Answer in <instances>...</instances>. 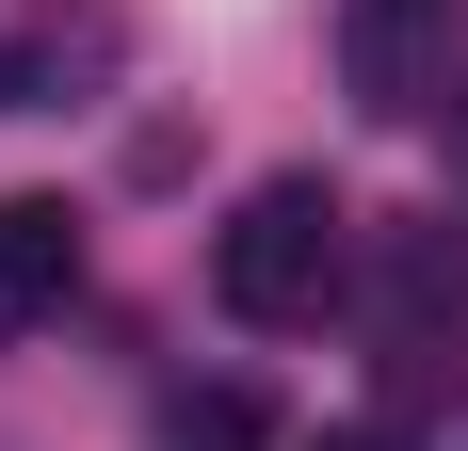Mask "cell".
Instances as JSON below:
<instances>
[{"mask_svg": "<svg viewBox=\"0 0 468 451\" xmlns=\"http://www.w3.org/2000/svg\"><path fill=\"white\" fill-rule=\"evenodd\" d=\"M339 274H356V210H339L324 178H259L227 226H210V290H227V322H324Z\"/></svg>", "mask_w": 468, "mask_h": 451, "instance_id": "1", "label": "cell"}, {"mask_svg": "<svg viewBox=\"0 0 468 451\" xmlns=\"http://www.w3.org/2000/svg\"><path fill=\"white\" fill-rule=\"evenodd\" d=\"M339 97L356 113H436L452 97V0H339Z\"/></svg>", "mask_w": 468, "mask_h": 451, "instance_id": "2", "label": "cell"}, {"mask_svg": "<svg viewBox=\"0 0 468 451\" xmlns=\"http://www.w3.org/2000/svg\"><path fill=\"white\" fill-rule=\"evenodd\" d=\"M468 339V226H388V371H436Z\"/></svg>", "mask_w": 468, "mask_h": 451, "instance_id": "3", "label": "cell"}, {"mask_svg": "<svg viewBox=\"0 0 468 451\" xmlns=\"http://www.w3.org/2000/svg\"><path fill=\"white\" fill-rule=\"evenodd\" d=\"M65 290H81V210L65 194H0V339L65 322Z\"/></svg>", "mask_w": 468, "mask_h": 451, "instance_id": "4", "label": "cell"}, {"mask_svg": "<svg viewBox=\"0 0 468 451\" xmlns=\"http://www.w3.org/2000/svg\"><path fill=\"white\" fill-rule=\"evenodd\" d=\"M162 435H178V451H242V435H259V404H242V387H178Z\"/></svg>", "mask_w": 468, "mask_h": 451, "instance_id": "5", "label": "cell"}, {"mask_svg": "<svg viewBox=\"0 0 468 451\" xmlns=\"http://www.w3.org/2000/svg\"><path fill=\"white\" fill-rule=\"evenodd\" d=\"M324 451H404V435H372V419H339V435H324Z\"/></svg>", "mask_w": 468, "mask_h": 451, "instance_id": "6", "label": "cell"}, {"mask_svg": "<svg viewBox=\"0 0 468 451\" xmlns=\"http://www.w3.org/2000/svg\"><path fill=\"white\" fill-rule=\"evenodd\" d=\"M452 162H468V81H452Z\"/></svg>", "mask_w": 468, "mask_h": 451, "instance_id": "7", "label": "cell"}]
</instances>
